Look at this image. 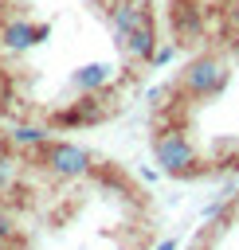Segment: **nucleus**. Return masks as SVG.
I'll use <instances>...</instances> for the list:
<instances>
[{"instance_id":"nucleus-1","label":"nucleus","mask_w":239,"mask_h":250,"mask_svg":"<svg viewBox=\"0 0 239 250\" xmlns=\"http://www.w3.org/2000/svg\"><path fill=\"white\" fill-rule=\"evenodd\" d=\"M153 156H157V164H161L165 176H196V172H200V156H196L192 141H188L180 129H165V133H157V141H153Z\"/></svg>"},{"instance_id":"nucleus-2","label":"nucleus","mask_w":239,"mask_h":250,"mask_svg":"<svg viewBox=\"0 0 239 250\" xmlns=\"http://www.w3.org/2000/svg\"><path fill=\"white\" fill-rule=\"evenodd\" d=\"M227 78H231V70H227L223 59H215V55H200V59H192V62L184 66V74H180V90H184L188 98H212V94H219V90L227 86Z\"/></svg>"},{"instance_id":"nucleus-3","label":"nucleus","mask_w":239,"mask_h":250,"mask_svg":"<svg viewBox=\"0 0 239 250\" xmlns=\"http://www.w3.org/2000/svg\"><path fill=\"white\" fill-rule=\"evenodd\" d=\"M43 164L59 180H82V176L94 172V156L74 141H47L43 145Z\"/></svg>"},{"instance_id":"nucleus-4","label":"nucleus","mask_w":239,"mask_h":250,"mask_svg":"<svg viewBox=\"0 0 239 250\" xmlns=\"http://www.w3.org/2000/svg\"><path fill=\"white\" fill-rule=\"evenodd\" d=\"M168 27H172L176 47H180V43H196V39L204 35V8H200V0H172V8H168Z\"/></svg>"},{"instance_id":"nucleus-5","label":"nucleus","mask_w":239,"mask_h":250,"mask_svg":"<svg viewBox=\"0 0 239 250\" xmlns=\"http://www.w3.org/2000/svg\"><path fill=\"white\" fill-rule=\"evenodd\" d=\"M51 35V23H31V20H12L0 27V47L12 51V55H24L31 51L35 43H43Z\"/></svg>"},{"instance_id":"nucleus-6","label":"nucleus","mask_w":239,"mask_h":250,"mask_svg":"<svg viewBox=\"0 0 239 250\" xmlns=\"http://www.w3.org/2000/svg\"><path fill=\"white\" fill-rule=\"evenodd\" d=\"M145 23H153V4H149V0H121V4L110 12V27H114L118 43H121L129 31L145 27Z\"/></svg>"},{"instance_id":"nucleus-7","label":"nucleus","mask_w":239,"mask_h":250,"mask_svg":"<svg viewBox=\"0 0 239 250\" xmlns=\"http://www.w3.org/2000/svg\"><path fill=\"white\" fill-rule=\"evenodd\" d=\"M110 78H114V66L110 62H86V66H78L71 74V86L78 94H98L102 86H110Z\"/></svg>"},{"instance_id":"nucleus-8","label":"nucleus","mask_w":239,"mask_h":250,"mask_svg":"<svg viewBox=\"0 0 239 250\" xmlns=\"http://www.w3.org/2000/svg\"><path fill=\"white\" fill-rule=\"evenodd\" d=\"M121 47H125V55H129L133 62H149V59H153V51H157V31H153V23H145V27L129 31V35L121 39Z\"/></svg>"},{"instance_id":"nucleus-9","label":"nucleus","mask_w":239,"mask_h":250,"mask_svg":"<svg viewBox=\"0 0 239 250\" xmlns=\"http://www.w3.org/2000/svg\"><path fill=\"white\" fill-rule=\"evenodd\" d=\"M8 141H12L16 148H43V145L51 141V133H47L43 125H16V129L8 133Z\"/></svg>"},{"instance_id":"nucleus-10","label":"nucleus","mask_w":239,"mask_h":250,"mask_svg":"<svg viewBox=\"0 0 239 250\" xmlns=\"http://www.w3.org/2000/svg\"><path fill=\"white\" fill-rule=\"evenodd\" d=\"M172 55H176V43H168V47H157L149 62H153V66H168V62H172Z\"/></svg>"},{"instance_id":"nucleus-11","label":"nucleus","mask_w":239,"mask_h":250,"mask_svg":"<svg viewBox=\"0 0 239 250\" xmlns=\"http://www.w3.org/2000/svg\"><path fill=\"white\" fill-rule=\"evenodd\" d=\"M8 242H16V227H12V219L0 211V246H8Z\"/></svg>"},{"instance_id":"nucleus-12","label":"nucleus","mask_w":239,"mask_h":250,"mask_svg":"<svg viewBox=\"0 0 239 250\" xmlns=\"http://www.w3.org/2000/svg\"><path fill=\"white\" fill-rule=\"evenodd\" d=\"M8 184H12V164L0 156V191H8Z\"/></svg>"},{"instance_id":"nucleus-13","label":"nucleus","mask_w":239,"mask_h":250,"mask_svg":"<svg viewBox=\"0 0 239 250\" xmlns=\"http://www.w3.org/2000/svg\"><path fill=\"white\" fill-rule=\"evenodd\" d=\"M157 250H176V238H161V242H157Z\"/></svg>"},{"instance_id":"nucleus-14","label":"nucleus","mask_w":239,"mask_h":250,"mask_svg":"<svg viewBox=\"0 0 239 250\" xmlns=\"http://www.w3.org/2000/svg\"><path fill=\"white\" fill-rule=\"evenodd\" d=\"M231 59L239 62V31H235V39H231Z\"/></svg>"}]
</instances>
